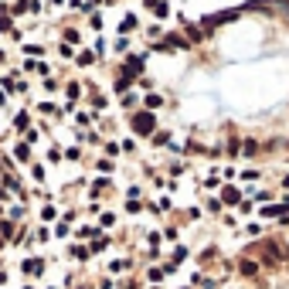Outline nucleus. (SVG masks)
Returning a JSON list of instances; mask_svg holds the SVG:
<instances>
[{
	"label": "nucleus",
	"mask_w": 289,
	"mask_h": 289,
	"mask_svg": "<svg viewBox=\"0 0 289 289\" xmlns=\"http://www.w3.org/2000/svg\"><path fill=\"white\" fill-rule=\"evenodd\" d=\"M24 272H27V276H38V272H45V262H41V259H27V262H24Z\"/></svg>",
	"instance_id": "1"
}]
</instances>
